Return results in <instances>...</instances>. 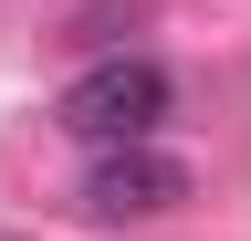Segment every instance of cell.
Returning <instances> with one entry per match:
<instances>
[{
  "instance_id": "cell-1",
  "label": "cell",
  "mask_w": 251,
  "mask_h": 241,
  "mask_svg": "<svg viewBox=\"0 0 251 241\" xmlns=\"http://www.w3.org/2000/svg\"><path fill=\"white\" fill-rule=\"evenodd\" d=\"M157 115H168V74H157L147 53H105L94 74H74L52 95V126L84 136V147H147Z\"/></svg>"
},
{
  "instance_id": "cell-2",
  "label": "cell",
  "mask_w": 251,
  "mask_h": 241,
  "mask_svg": "<svg viewBox=\"0 0 251 241\" xmlns=\"http://www.w3.org/2000/svg\"><path fill=\"white\" fill-rule=\"evenodd\" d=\"M188 199V168L157 158V147H105V158L84 168V210L94 220H157V210Z\"/></svg>"
}]
</instances>
